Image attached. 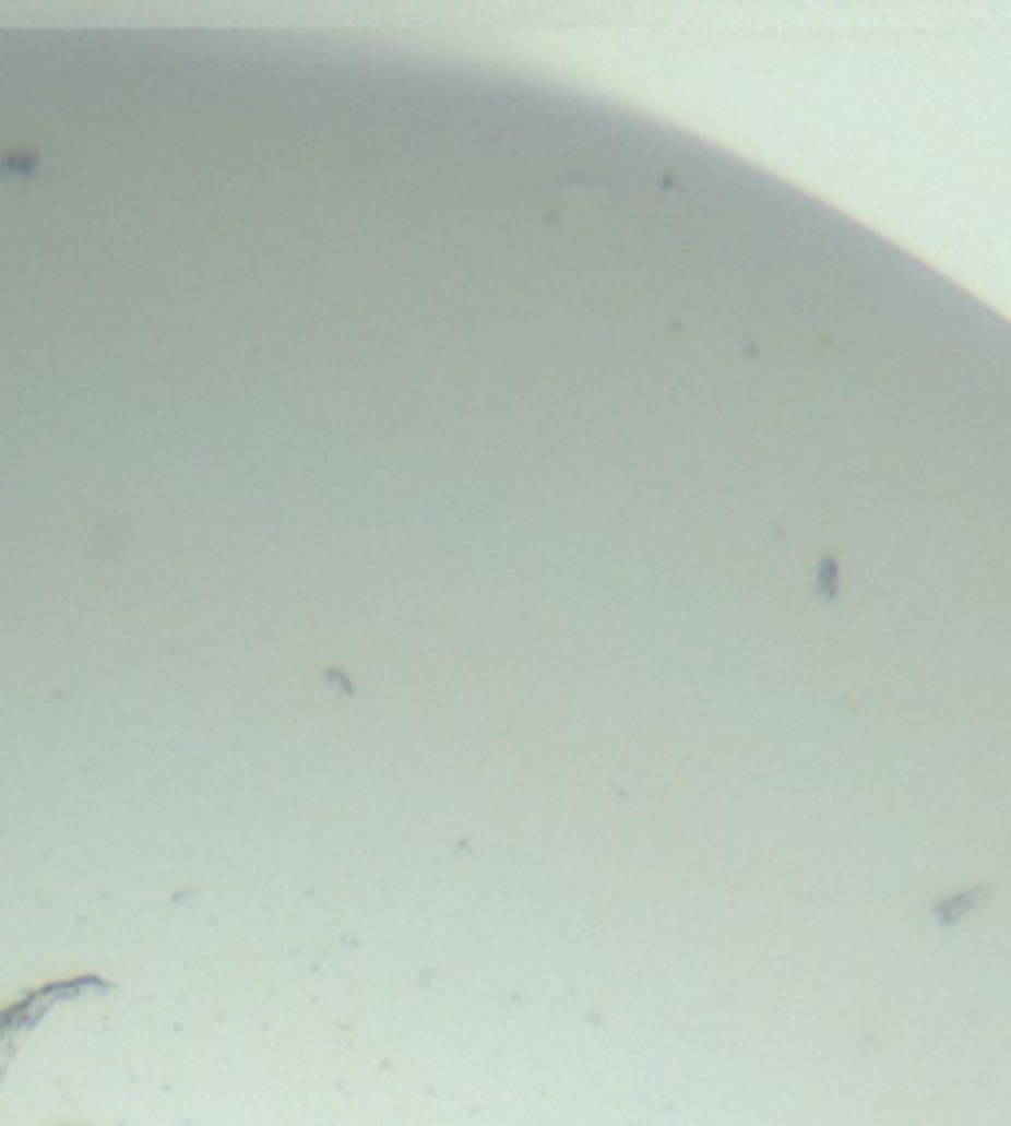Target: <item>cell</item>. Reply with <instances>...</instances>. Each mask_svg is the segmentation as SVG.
Segmentation results:
<instances>
[{
  "instance_id": "1",
  "label": "cell",
  "mask_w": 1011,
  "mask_h": 1126,
  "mask_svg": "<svg viewBox=\"0 0 1011 1126\" xmlns=\"http://www.w3.org/2000/svg\"><path fill=\"white\" fill-rule=\"evenodd\" d=\"M818 593L825 601L837 597V554L834 549H822V561H818Z\"/></svg>"
}]
</instances>
